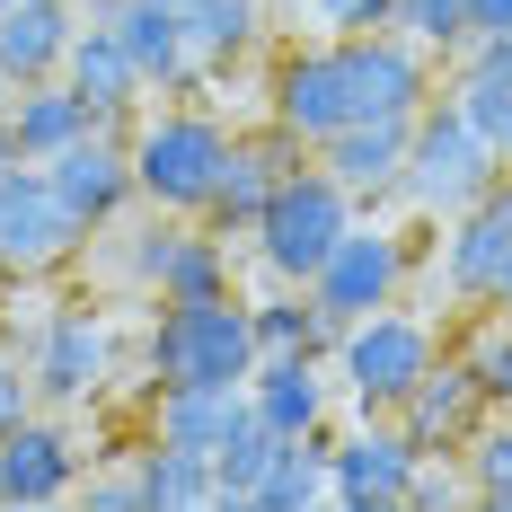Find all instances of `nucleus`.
<instances>
[{"mask_svg": "<svg viewBox=\"0 0 512 512\" xmlns=\"http://www.w3.org/2000/svg\"><path fill=\"white\" fill-rule=\"evenodd\" d=\"M89 239V221L53 195L45 159H0V274H53Z\"/></svg>", "mask_w": 512, "mask_h": 512, "instance_id": "5", "label": "nucleus"}, {"mask_svg": "<svg viewBox=\"0 0 512 512\" xmlns=\"http://www.w3.org/2000/svg\"><path fill=\"white\" fill-rule=\"evenodd\" d=\"M106 115L62 71L53 80H27V89H9V133H18V159H53V151H71L80 133H98Z\"/></svg>", "mask_w": 512, "mask_h": 512, "instance_id": "21", "label": "nucleus"}, {"mask_svg": "<svg viewBox=\"0 0 512 512\" xmlns=\"http://www.w3.org/2000/svg\"><path fill=\"white\" fill-rule=\"evenodd\" d=\"M45 177H53V195L80 212L89 230H106L115 212L133 204V151L115 142V124H98V133H80L71 151H53L45 159Z\"/></svg>", "mask_w": 512, "mask_h": 512, "instance_id": "15", "label": "nucleus"}, {"mask_svg": "<svg viewBox=\"0 0 512 512\" xmlns=\"http://www.w3.org/2000/svg\"><path fill=\"white\" fill-rule=\"evenodd\" d=\"M389 27H398L407 45H424V53H460L468 36H477L468 0H398V9H389Z\"/></svg>", "mask_w": 512, "mask_h": 512, "instance_id": "30", "label": "nucleus"}, {"mask_svg": "<svg viewBox=\"0 0 512 512\" xmlns=\"http://www.w3.org/2000/svg\"><path fill=\"white\" fill-rule=\"evenodd\" d=\"M442 504H477V486H468L460 468H442V451H424L415 486H407V512H442Z\"/></svg>", "mask_w": 512, "mask_h": 512, "instance_id": "33", "label": "nucleus"}, {"mask_svg": "<svg viewBox=\"0 0 512 512\" xmlns=\"http://www.w3.org/2000/svg\"><path fill=\"white\" fill-rule=\"evenodd\" d=\"M248 407L274 424V433H318V415H327V380H318V354H256L248 371Z\"/></svg>", "mask_w": 512, "mask_h": 512, "instance_id": "22", "label": "nucleus"}, {"mask_svg": "<svg viewBox=\"0 0 512 512\" xmlns=\"http://www.w3.org/2000/svg\"><path fill=\"white\" fill-rule=\"evenodd\" d=\"M301 9H309V27H327V36H380L398 0H301Z\"/></svg>", "mask_w": 512, "mask_h": 512, "instance_id": "34", "label": "nucleus"}, {"mask_svg": "<svg viewBox=\"0 0 512 512\" xmlns=\"http://www.w3.org/2000/svg\"><path fill=\"white\" fill-rule=\"evenodd\" d=\"M62 80H71L80 98L98 106L106 124H115V115H133V98L151 89V80H142V62L115 45V27H98V18H89V27L71 36V53H62Z\"/></svg>", "mask_w": 512, "mask_h": 512, "instance_id": "23", "label": "nucleus"}, {"mask_svg": "<svg viewBox=\"0 0 512 512\" xmlns=\"http://www.w3.org/2000/svg\"><path fill=\"white\" fill-rule=\"evenodd\" d=\"M336 371H345V389H354L362 415H389L415 380L433 371V327H424V318H398V309H371V318L345 327Z\"/></svg>", "mask_w": 512, "mask_h": 512, "instance_id": "6", "label": "nucleus"}, {"mask_svg": "<svg viewBox=\"0 0 512 512\" xmlns=\"http://www.w3.org/2000/svg\"><path fill=\"white\" fill-rule=\"evenodd\" d=\"M442 283H451L460 301L512 309V177H495L468 212H451V239H442Z\"/></svg>", "mask_w": 512, "mask_h": 512, "instance_id": "9", "label": "nucleus"}, {"mask_svg": "<svg viewBox=\"0 0 512 512\" xmlns=\"http://www.w3.org/2000/svg\"><path fill=\"white\" fill-rule=\"evenodd\" d=\"M133 274L151 283L159 301H212V292H230V256H221V239L186 230L177 212L133 239Z\"/></svg>", "mask_w": 512, "mask_h": 512, "instance_id": "14", "label": "nucleus"}, {"mask_svg": "<svg viewBox=\"0 0 512 512\" xmlns=\"http://www.w3.org/2000/svg\"><path fill=\"white\" fill-rule=\"evenodd\" d=\"M142 504L151 512H204V504H221V477H212V460L204 451H186V442H159L151 433V451H142Z\"/></svg>", "mask_w": 512, "mask_h": 512, "instance_id": "26", "label": "nucleus"}, {"mask_svg": "<svg viewBox=\"0 0 512 512\" xmlns=\"http://www.w3.org/2000/svg\"><path fill=\"white\" fill-rule=\"evenodd\" d=\"M415 451L407 433H398V415H362L354 442H327V504L345 512H398L415 486Z\"/></svg>", "mask_w": 512, "mask_h": 512, "instance_id": "8", "label": "nucleus"}, {"mask_svg": "<svg viewBox=\"0 0 512 512\" xmlns=\"http://www.w3.org/2000/svg\"><path fill=\"white\" fill-rule=\"evenodd\" d=\"M283 442L292 433H274L265 415H248L221 451H212V477H221V504H256V486H265V468L283 460Z\"/></svg>", "mask_w": 512, "mask_h": 512, "instance_id": "28", "label": "nucleus"}, {"mask_svg": "<svg viewBox=\"0 0 512 512\" xmlns=\"http://www.w3.org/2000/svg\"><path fill=\"white\" fill-rule=\"evenodd\" d=\"M89 18L115 27V45L142 62V80H151V89H195V80H204V62L186 53V27H177L159 0H89Z\"/></svg>", "mask_w": 512, "mask_h": 512, "instance_id": "18", "label": "nucleus"}, {"mask_svg": "<svg viewBox=\"0 0 512 512\" xmlns=\"http://www.w3.org/2000/svg\"><path fill=\"white\" fill-rule=\"evenodd\" d=\"M248 389H159V407H151V433L159 442H186V451H221L239 424H248Z\"/></svg>", "mask_w": 512, "mask_h": 512, "instance_id": "24", "label": "nucleus"}, {"mask_svg": "<svg viewBox=\"0 0 512 512\" xmlns=\"http://www.w3.org/2000/svg\"><path fill=\"white\" fill-rule=\"evenodd\" d=\"M177 27H186V53L221 71V62H239L256 45V27H265V0H159Z\"/></svg>", "mask_w": 512, "mask_h": 512, "instance_id": "25", "label": "nucleus"}, {"mask_svg": "<svg viewBox=\"0 0 512 512\" xmlns=\"http://www.w3.org/2000/svg\"><path fill=\"white\" fill-rule=\"evenodd\" d=\"M0 9H9V0H0Z\"/></svg>", "mask_w": 512, "mask_h": 512, "instance_id": "39", "label": "nucleus"}, {"mask_svg": "<svg viewBox=\"0 0 512 512\" xmlns=\"http://www.w3.org/2000/svg\"><path fill=\"white\" fill-rule=\"evenodd\" d=\"M407 133L415 124H380V115H371V124H345L336 142H318V168L371 212V204H389L398 177H407Z\"/></svg>", "mask_w": 512, "mask_h": 512, "instance_id": "19", "label": "nucleus"}, {"mask_svg": "<svg viewBox=\"0 0 512 512\" xmlns=\"http://www.w3.org/2000/svg\"><path fill=\"white\" fill-rule=\"evenodd\" d=\"M354 212L362 204L327 177V168L292 159L283 186H274V204H265V221H256V256H265V274H274V283H318V265H327V248L354 230Z\"/></svg>", "mask_w": 512, "mask_h": 512, "instance_id": "3", "label": "nucleus"}, {"mask_svg": "<svg viewBox=\"0 0 512 512\" xmlns=\"http://www.w3.org/2000/svg\"><path fill=\"white\" fill-rule=\"evenodd\" d=\"M301 159V142H283V133H265V142H239L230 133V159H221V186H212L204 221L230 239H256V221H265V204H274V186H283V168Z\"/></svg>", "mask_w": 512, "mask_h": 512, "instance_id": "17", "label": "nucleus"}, {"mask_svg": "<svg viewBox=\"0 0 512 512\" xmlns=\"http://www.w3.org/2000/svg\"><path fill=\"white\" fill-rule=\"evenodd\" d=\"M468 18H477V36H512V0H468Z\"/></svg>", "mask_w": 512, "mask_h": 512, "instance_id": "37", "label": "nucleus"}, {"mask_svg": "<svg viewBox=\"0 0 512 512\" xmlns=\"http://www.w3.org/2000/svg\"><path fill=\"white\" fill-rule=\"evenodd\" d=\"M468 486H477V504L512 512V415H495V424L468 433Z\"/></svg>", "mask_w": 512, "mask_h": 512, "instance_id": "31", "label": "nucleus"}, {"mask_svg": "<svg viewBox=\"0 0 512 512\" xmlns=\"http://www.w3.org/2000/svg\"><path fill=\"white\" fill-rule=\"evenodd\" d=\"M354 124V62H345V36H327V45H301L283 53V71H274V133L283 142H336Z\"/></svg>", "mask_w": 512, "mask_h": 512, "instance_id": "7", "label": "nucleus"}, {"mask_svg": "<svg viewBox=\"0 0 512 512\" xmlns=\"http://www.w3.org/2000/svg\"><path fill=\"white\" fill-rule=\"evenodd\" d=\"M106 362H115L106 327L89 318V309H62V318L36 327L27 371H36V398H45V407H80V398H98V389H106Z\"/></svg>", "mask_w": 512, "mask_h": 512, "instance_id": "13", "label": "nucleus"}, {"mask_svg": "<svg viewBox=\"0 0 512 512\" xmlns=\"http://www.w3.org/2000/svg\"><path fill=\"white\" fill-rule=\"evenodd\" d=\"M468 371L486 380V407L512 415V318H486V327H477V345H468Z\"/></svg>", "mask_w": 512, "mask_h": 512, "instance_id": "32", "label": "nucleus"}, {"mask_svg": "<svg viewBox=\"0 0 512 512\" xmlns=\"http://www.w3.org/2000/svg\"><path fill=\"white\" fill-rule=\"evenodd\" d=\"M345 62H354V124H415L433 106V80H424V45H407L398 27L380 36H345Z\"/></svg>", "mask_w": 512, "mask_h": 512, "instance_id": "11", "label": "nucleus"}, {"mask_svg": "<svg viewBox=\"0 0 512 512\" xmlns=\"http://www.w3.org/2000/svg\"><path fill=\"white\" fill-rule=\"evenodd\" d=\"M71 486H80V442L62 424L27 415L0 433V504H62Z\"/></svg>", "mask_w": 512, "mask_h": 512, "instance_id": "16", "label": "nucleus"}, {"mask_svg": "<svg viewBox=\"0 0 512 512\" xmlns=\"http://www.w3.org/2000/svg\"><path fill=\"white\" fill-rule=\"evenodd\" d=\"M89 504H98V512H133V504H142V468H124V477H89Z\"/></svg>", "mask_w": 512, "mask_h": 512, "instance_id": "36", "label": "nucleus"}, {"mask_svg": "<svg viewBox=\"0 0 512 512\" xmlns=\"http://www.w3.org/2000/svg\"><path fill=\"white\" fill-rule=\"evenodd\" d=\"M398 283H407V239L398 230H380V221H354L336 248H327V265H318V309H336V318H371V309L398 301Z\"/></svg>", "mask_w": 512, "mask_h": 512, "instance_id": "10", "label": "nucleus"}, {"mask_svg": "<svg viewBox=\"0 0 512 512\" xmlns=\"http://www.w3.org/2000/svg\"><path fill=\"white\" fill-rule=\"evenodd\" d=\"M27 415H36V371H27L18 354H0V433L27 424Z\"/></svg>", "mask_w": 512, "mask_h": 512, "instance_id": "35", "label": "nucleus"}, {"mask_svg": "<svg viewBox=\"0 0 512 512\" xmlns=\"http://www.w3.org/2000/svg\"><path fill=\"white\" fill-rule=\"evenodd\" d=\"M389 415H398V433H407L415 451H468V433H477L495 407H486V380H477L468 354H460V362H433Z\"/></svg>", "mask_w": 512, "mask_h": 512, "instance_id": "12", "label": "nucleus"}, {"mask_svg": "<svg viewBox=\"0 0 512 512\" xmlns=\"http://www.w3.org/2000/svg\"><path fill=\"white\" fill-rule=\"evenodd\" d=\"M0 115H9V71H0Z\"/></svg>", "mask_w": 512, "mask_h": 512, "instance_id": "38", "label": "nucleus"}, {"mask_svg": "<svg viewBox=\"0 0 512 512\" xmlns=\"http://www.w3.org/2000/svg\"><path fill=\"white\" fill-rule=\"evenodd\" d=\"M451 98H460V115L495 142V151L512 159V71H495V62H460V80H451Z\"/></svg>", "mask_w": 512, "mask_h": 512, "instance_id": "29", "label": "nucleus"}, {"mask_svg": "<svg viewBox=\"0 0 512 512\" xmlns=\"http://www.w3.org/2000/svg\"><path fill=\"white\" fill-rule=\"evenodd\" d=\"M71 36H80V9L71 0H9L0 9V71H9V89L53 80L62 53H71Z\"/></svg>", "mask_w": 512, "mask_h": 512, "instance_id": "20", "label": "nucleus"}, {"mask_svg": "<svg viewBox=\"0 0 512 512\" xmlns=\"http://www.w3.org/2000/svg\"><path fill=\"white\" fill-rule=\"evenodd\" d=\"M133 195L151 212H177V221H195L212 204V186H221V159H230V133L195 115V106H177V115H151L133 142Z\"/></svg>", "mask_w": 512, "mask_h": 512, "instance_id": "4", "label": "nucleus"}, {"mask_svg": "<svg viewBox=\"0 0 512 512\" xmlns=\"http://www.w3.org/2000/svg\"><path fill=\"white\" fill-rule=\"evenodd\" d=\"M495 177H504V151H495V142L460 115V98H433L424 115H415V133H407V177H398V195H407L415 212L451 221V212H468Z\"/></svg>", "mask_w": 512, "mask_h": 512, "instance_id": "2", "label": "nucleus"}, {"mask_svg": "<svg viewBox=\"0 0 512 512\" xmlns=\"http://www.w3.org/2000/svg\"><path fill=\"white\" fill-rule=\"evenodd\" d=\"M256 371V318L248 301H159L151 327V380L159 389H248Z\"/></svg>", "mask_w": 512, "mask_h": 512, "instance_id": "1", "label": "nucleus"}, {"mask_svg": "<svg viewBox=\"0 0 512 512\" xmlns=\"http://www.w3.org/2000/svg\"><path fill=\"white\" fill-rule=\"evenodd\" d=\"M309 504H327V433H292L256 486V512H309Z\"/></svg>", "mask_w": 512, "mask_h": 512, "instance_id": "27", "label": "nucleus"}]
</instances>
